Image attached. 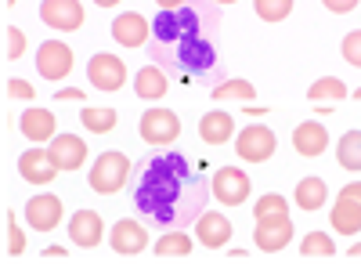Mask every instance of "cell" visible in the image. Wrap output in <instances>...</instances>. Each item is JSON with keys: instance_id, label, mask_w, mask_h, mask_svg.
Returning a JSON list of instances; mask_svg holds the SVG:
<instances>
[{"instance_id": "cell-45", "label": "cell", "mask_w": 361, "mask_h": 264, "mask_svg": "<svg viewBox=\"0 0 361 264\" xmlns=\"http://www.w3.org/2000/svg\"><path fill=\"white\" fill-rule=\"evenodd\" d=\"M8 4H15V0H8Z\"/></svg>"}, {"instance_id": "cell-35", "label": "cell", "mask_w": 361, "mask_h": 264, "mask_svg": "<svg viewBox=\"0 0 361 264\" xmlns=\"http://www.w3.org/2000/svg\"><path fill=\"white\" fill-rule=\"evenodd\" d=\"M8 95L18 98V102H33L37 98V91H33V83H29V80H11L8 83Z\"/></svg>"}, {"instance_id": "cell-25", "label": "cell", "mask_w": 361, "mask_h": 264, "mask_svg": "<svg viewBox=\"0 0 361 264\" xmlns=\"http://www.w3.org/2000/svg\"><path fill=\"white\" fill-rule=\"evenodd\" d=\"M300 257L304 260H333L336 257V243L329 232H307L304 243H300Z\"/></svg>"}, {"instance_id": "cell-44", "label": "cell", "mask_w": 361, "mask_h": 264, "mask_svg": "<svg viewBox=\"0 0 361 264\" xmlns=\"http://www.w3.org/2000/svg\"><path fill=\"white\" fill-rule=\"evenodd\" d=\"M354 98H357V102H361V87H357V91H354Z\"/></svg>"}, {"instance_id": "cell-29", "label": "cell", "mask_w": 361, "mask_h": 264, "mask_svg": "<svg viewBox=\"0 0 361 264\" xmlns=\"http://www.w3.org/2000/svg\"><path fill=\"white\" fill-rule=\"evenodd\" d=\"M253 217L257 221H271V217H289V199L279 196V192H267L257 199V207H253Z\"/></svg>"}, {"instance_id": "cell-13", "label": "cell", "mask_w": 361, "mask_h": 264, "mask_svg": "<svg viewBox=\"0 0 361 264\" xmlns=\"http://www.w3.org/2000/svg\"><path fill=\"white\" fill-rule=\"evenodd\" d=\"M109 243H112V250H116L119 257H137V253L148 246V232H145L141 221L123 217V221H116V224H112Z\"/></svg>"}, {"instance_id": "cell-10", "label": "cell", "mask_w": 361, "mask_h": 264, "mask_svg": "<svg viewBox=\"0 0 361 264\" xmlns=\"http://www.w3.org/2000/svg\"><path fill=\"white\" fill-rule=\"evenodd\" d=\"M62 199H58L54 192H40L25 203V221L29 228H37V232H51L58 228V221H62Z\"/></svg>"}, {"instance_id": "cell-32", "label": "cell", "mask_w": 361, "mask_h": 264, "mask_svg": "<svg viewBox=\"0 0 361 264\" xmlns=\"http://www.w3.org/2000/svg\"><path fill=\"white\" fill-rule=\"evenodd\" d=\"M4 224H8V257H22V250H25V236H22V228L15 224V214H11V210L4 214Z\"/></svg>"}, {"instance_id": "cell-42", "label": "cell", "mask_w": 361, "mask_h": 264, "mask_svg": "<svg viewBox=\"0 0 361 264\" xmlns=\"http://www.w3.org/2000/svg\"><path fill=\"white\" fill-rule=\"evenodd\" d=\"M98 8H116V4H123V0H94Z\"/></svg>"}, {"instance_id": "cell-27", "label": "cell", "mask_w": 361, "mask_h": 264, "mask_svg": "<svg viewBox=\"0 0 361 264\" xmlns=\"http://www.w3.org/2000/svg\"><path fill=\"white\" fill-rule=\"evenodd\" d=\"M336 160L343 170H361V131H347L336 145Z\"/></svg>"}, {"instance_id": "cell-17", "label": "cell", "mask_w": 361, "mask_h": 264, "mask_svg": "<svg viewBox=\"0 0 361 264\" xmlns=\"http://www.w3.org/2000/svg\"><path fill=\"white\" fill-rule=\"evenodd\" d=\"M253 243H257L264 253H279L282 246L293 243V221H289V217L257 221V228H253Z\"/></svg>"}, {"instance_id": "cell-9", "label": "cell", "mask_w": 361, "mask_h": 264, "mask_svg": "<svg viewBox=\"0 0 361 264\" xmlns=\"http://www.w3.org/2000/svg\"><path fill=\"white\" fill-rule=\"evenodd\" d=\"M54 174H58V163L51 160L47 149H29V152L18 156V178H22L25 185L44 188V185L54 181Z\"/></svg>"}, {"instance_id": "cell-36", "label": "cell", "mask_w": 361, "mask_h": 264, "mask_svg": "<svg viewBox=\"0 0 361 264\" xmlns=\"http://www.w3.org/2000/svg\"><path fill=\"white\" fill-rule=\"evenodd\" d=\"M322 4L333 11V15H350V11L361 4V0H322Z\"/></svg>"}, {"instance_id": "cell-37", "label": "cell", "mask_w": 361, "mask_h": 264, "mask_svg": "<svg viewBox=\"0 0 361 264\" xmlns=\"http://www.w3.org/2000/svg\"><path fill=\"white\" fill-rule=\"evenodd\" d=\"M340 196H343V199H354V203H361V181H350V185H343V188H340Z\"/></svg>"}, {"instance_id": "cell-38", "label": "cell", "mask_w": 361, "mask_h": 264, "mask_svg": "<svg viewBox=\"0 0 361 264\" xmlns=\"http://www.w3.org/2000/svg\"><path fill=\"white\" fill-rule=\"evenodd\" d=\"M44 257L47 260H62V257H69V250L66 246H44Z\"/></svg>"}, {"instance_id": "cell-41", "label": "cell", "mask_w": 361, "mask_h": 264, "mask_svg": "<svg viewBox=\"0 0 361 264\" xmlns=\"http://www.w3.org/2000/svg\"><path fill=\"white\" fill-rule=\"evenodd\" d=\"M347 257H350V260H361V243H357V246H350V250H347Z\"/></svg>"}, {"instance_id": "cell-3", "label": "cell", "mask_w": 361, "mask_h": 264, "mask_svg": "<svg viewBox=\"0 0 361 264\" xmlns=\"http://www.w3.org/2000/svg\"><path fill=\"white\" fill-rule=\"evenodd\" d=\"M130 178V156L123 152H102L94 160V167H90V192H98V196H112L127 185Z\"/></svg>"}, {"instance_id": "cell-43", "label": "cell", "mask_w": 361, "mask_h": 264, "mask_svg": "<svg viewBox=\"0 0 361 264\" xmlns=\"http://www.w3.org/2000/svg\"><path fill=\"white\" fill-rule=\"evenodd\" d=\"M214 4H221V8H224V4H235V0H214Z\"/></svg>"}, {"instance_id": "cell-33", "label": "cell", "mask_w": 361, "mask_h": 264, "mask_svg": "<svg viewBox=\"0 0 361 264\" xmlns=\"http://www.w3.org/2000/svg\"><path fill=\"white\" fill-rule=\"evenodd\" d=\"M340 51H343V58H347V62H350L354 69H361V29H354V33H347V37H343Z\"/></svg>"}, {"instance_id": "cell-6", "label": "cell", "mask_w": 361, "mask_h": 264, "mask_svg": "<svg viewBox=\"0 0 361 264\" xmlns=\"http://www.w3.org/2000/svg\"><path fill=\"white\" fill-rule=\"evenodd\" d=\"M235 152H238V160H246V163H267L271 156L279 152V138H275V131L253 124L246 131H238Z\"/></svg>"}, {"instance_id": "cell-14", "label": "cell", "mask_w": 361, "mask_h": 264, "mask_svg": "<svg viewBox=\"0 0 361 264\" xmlns=\"http://www.w3.org/2000/svg\"><path fill=\"white\" fill-rule=\"evenodd\" d=\"M102 236H105L102 214H94V210H76V214H73V221H69V239H73V246L94 250V246H102Z\"/></svg>"}, {"instance_id": "cell-28", "label": "cell", "mask_w": 361, "mask_h": 264, "mask_svg": "<svg viewBox=\"0 0 361 264\" xmlns=\"http://www.w3.org/2000/svg\"><path fill=\"white\" fill-rule=\"evenodd\" d=\"M311 102H343L347 98V83L336 80V76H322L311 83V91H307Z\"/></svg>"}, {"instance_id": "cell-34", "label": "cell", "mask_w": 361, "mask_h": 264, "mask_svg": "<svg viewBox=\"0 0 361 264\" xmlns=\"http://www.w3.org/2000/svg\"><path fill=\"white\" fill-rule=\"evenodd\" d=\"M4 37H8V47H4V54H8V58H22V54H25V33L11 25Z\"/></svg>"}, {"instance_id": "cell-18", "label": "cell", "mask_w": 361, "mask_h": 264, "mask_svg": "<svg viewBox=\"0 0 361 264\" xmlns=\"http://www.w3.org/2000/svg\"><path fill=\"white\" fill-rule=\"evenodd\" d=\"M18 131L29 138V141H37V145H44V141H51L54 134H58V124H54V112L51 109H25L22 116H18Z\"/></svg>"}, {"instance_id": "cell-4", "label": "cell", "mask_w": 361, "mask_h": 264, "mask_svg": "<svg viewBox=\"0 0 361 264\" xmlns=\"http://www.w3.org/2000/svg\"><path fill=\"white\" fill-rule=\"evenodd\" d=\"M137 127H141V141L152 145V149H166V145H173L177 134H180V120H177L173 109H148Z\"/></svg>"}, {"instance_id": "cell-15", "label": "cell", "mask_w": 361, "mask_h": 264, "mask_svg": "<svg viewBox=\"0 0 361 264\" xmlns=\"http://www.w3.org/2000/svg\"><path fill=\"white\" fill-rule=\"evenodd\" d=\"M195 239L199 246H209V250H221L231 243V221L217 210H202L195 217Z\"/></svg>"}, {"instance_id": "cell-31", "label": "cell", "mask_w": 361, "mask_h": 264, "mask_svg": "<svg viewBox=\"0 0 361 264\" xmlns=\"http://www.w3.org/2000/svg\"><path fill=\"white\" fill-rule=\"evenodd\" d=\"M253 11L264 22H282L293 15V0H253Z\"/></svg>"}, {"instance_id": "cell-30", "label": "cell", "mask_w": 361, "mask_h": 264, "mask_svg": "<svg viewBox=\"0 0 361 264\" xmlns=\"http://www.w3.org/2000/svg\"><path fill=\"white\" fill-rule=\"evenodd\" d=\"M214 98H217V102H228V98H235V102L250 105V102L257 98V87H253L250 80H228V83H221L217 91H214Z\"/></svg>"}, {"instance_id": "cell-22", "label": "cell", "mask_w": 361, "mask_h": 264, "mask_svg": "<svg viewBox=\"0 0 361 264\" xmlns=\"http://www.w3.org/2000/svg\"><path fill=\"white\" fill-rule=\"evenodd\" d=\"M329 221H333V232H340V236H357V232H361V203L340 196V199L333 203V214H329Z\"/></svg>"}, {"instance_id": "cell-26", "label": "cell", "mask_w": 361, "mask_h": 264, "mask_svg": "<svg viewBox=\"0 0 361 264\" xmlns=\"http://www.w3.org/2000/svg\"><path fill=\"white\" fill-rule=\"evenodd\" d=\"M116 109H94V105H87L80 109V124L90 131V134H112L116 131Z\"/></svg>"}, {"instance_id": "cell-5", "label": "cell", "mask_w": 361, "mask_h": 264, "mask_svg": "<svg viewBox=\"0 0 361 264\" xmlns=\"http://www.w3.org/2000/svg\"><path fill=\"white\" fill-rule=\"evenodd\" d=\"M209 192L217 196L221 207H243V203L250 199V192H253V181L246 178V170L221 167V170L214 174V181H209Z\"/></svg>"}, {"instance_id": "cell-11", "label": "cell", "mask_w": 361, "mask_h": 264, "mask_svg": "<svg viewBox=\"0 0 361 264\" xmlns=\"http://www.w3.org/2000/svg\"><path fill=\"white\" fill-rule=\"evenodd\" d=\"M148 37H152V25H148L145 15L123 11V15L112 18V40H116L119 47H145Z\"/></svg>"}, {"instance_id": "cell-39", "label": "cell", "mask_w": 361, "mask_h": 264, "mask_svg": "<svg viewBox=\"0 0 361 264\" xmlns=\"http://www.w3.org/2000/svg\"><path fill=\"white\" fill-rule=\"evenodd\" d=\"M58 102H83V91L69 87V91H58Z\"/></svg>"}, {"instance_id": "cell-2", "label": "cell", "mask_w": 361, "mask_h": 264, "mask_svg": "<svg viewBox=\"0 0 361 264\" xmlns=\"http://www.w3.org/2000/svg\"><path fill=\"white\" fill-rule=\"evenodd\" d=\"M152 54L163 69H177L185 76L209 73L221 54H217V37H221V4L214 0H185L180 8L163 11L152 22Z\"/></svg>"}, {"instance_id": "cell-12", "label": "cell", "mask_w": 361, "mask_h": 264, "mask_svg": "<svg viewBox=\"0 0 361 264\" xmlns=\"http://www.w3.org/2000/svg\"><path fill=\"white\" fill-rule=\"evenodd\" d=\"M40 18L51 29H58V33H73V29L83 25V4L80 0H44Z\"/></svg>"}, {"instance_id": "cell-1", "label": "cell", "mask_w": 361, "mask_h": 264, "mask_svg": "<svg viewBox=\"0 0 361 264\" xmlns=\"http://www.w3.org/2000/svg\"><path fill=\"white\" fill-rule=\"evenodd\" d=\"M209 185L202 167L192 163L185 152L148 156L134 170V207L141 217H152L163 228H185L202 214Z\"/></svg>"}, {"instance_id": "cell-16", "label": "cell", "mask_w": 361, "mask_h": 264, "mask_svg": "<svg viewBox=\"0 0 361 264\" xmlns=\"http://www.w3.org/2000/svg\"><path fill=\"white\" fill-rule=\"evenodd\" d=\"M47 152H51V160L58 163V170H80L83 167V160H87V141L83 138H76V134H54L51 138V145H47Z\"/></svg>"}, {"instance_id": "cell-19", "label": "cell", "mask_w": 361, "mask_h": 264, "mask_svg": "<svg viewBox=\"0 0 361 264\" xmlns=\"http://www.w3.org/2000/svg\"><path fill=\"white\" fill-rule=\"evenodd\" d=\"M166 91H170V80H166V69H163L159 62L145 66V69L134 76V95H137L141 102H163Z\"/></svg>"}, {"instance_id": "cell-24", "label": "cell", "mask_w": 361, "mask_h": 264, "mask_svg": "<svg viewBox=\"0 0 361 264\" xmlns=\"http://www.w3.org/2000/svg\"><path fill=\"white\" fill-rule=\"evenodd\" d=\"M293 199H296V207H300V210H322V207H325V199H329V188H325L322 178H304V181L296 185Z\"/></svg>"}, {"instance_id": "cell-23", "label": "cell", "mask_w": 361, "mask_h": 264, "mask_svg": "<svg viewBox=\"0 0 361 264\" xmlns=\"http://www.w3.org/2000/svg\"><path fill=\"white\" fill-rule=\"evenodd\" d=\"M152 250H156L159 260H170V257H188L195 250V243H192V236H188L185 228H170L166 236H159V243Z\"/></svg>"}, {"instance_id": "cell-20", "label": "cell", "mask_w": 361, "mask_h": 264, "mask_svg": "<svg viewBox=\"0 0 361 264\" xmlns=\"http://www.w3.org/2000/svg\"><path fill=\"white\" fill-rule=\"evenodd\" d=\"M293 149L300 152V156H307V160H314V156H322L325 149H329V131L322 127V124H300L296 131H293Z\"/></svg>"}, {"instance_id": "cell-8", "label": "cell", "mask_w": 361, "mask_h": 264, "mask_svg": "<svg viewBox=\"0 0 361 264\" xmlns=\"http://www.w3.org/2000/svg\"><path fill=\"white\" fill-rule=\"evenodd\" d=\"M73 62H76V54H73V47L62 44V40H44L40 51H37V73H40L44 80H62V76H69V73H73Z\"/></svg>"}, {"instance_id": "cell-7", "label": "cell", "mask_w": 361, "mask_h": 264, "mask_svg": "<svg viewBox=\"0 0 361 264\" xmlns=\"http://www.w3.org/2000/svg\"><path fill=\"white\" fill-rule=\"evenodd\" d=\"M87 76H90V83H94L102 95H112V91H119V87L127 83V66H123V58L102 51V54H94L87 62Z\"/></svg>"}, {"instance_id": "cell-40", "label": "cell", "mask_w": 361, "mask_h": 264, "mask_svg": "<svg viewBox=\"0 0 361 264\" xmlns=\"http://www.w3.org/2000/svg\"><path fill=\"white\" fill-rule=\"evenodd\" d=\"M180 4H185V0H156L159 11H170V8H180Z\"/></svg>"}, {"instance_id": "cell-21", "label": "cell", "mask_w": 361, "mask_h": 264, "mask_svg": "<svg viewBox=\"0 0 361 264\" xmlns=\"http://www.w3.org/2000/svg\"><path fill=\"white\" fill-rule=\"evenodd\" d=\"M231 134H235V120L224 109H214L199 120V138L206 145H224V141H231Z\"/></svg>"}]
</instances>
